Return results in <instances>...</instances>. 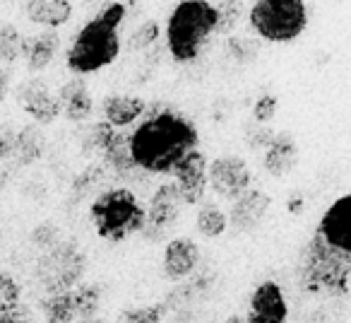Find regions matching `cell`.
I'll use <instances>...</instances> for the list:
<instances>
[{"mask_svg":"<svg viewBox=\"0 0 351 323\" xmlns=\"http://www.w3.org/2000/svg\"><path fill=\"white\" fill-rule=\"evenodd\" d=\"M200 145L195 123L173 109L145 111L135 131H130L132 159L147 174L173 177L191 152Z\"/></svg>","mask_w":351,"mask_h":323,"instance_id":"cell-1","label":"cell"},{"mask_svg":"<svg viewBox=\"0 0 351 323\" xmlns=\"http://www.w3.org/2000/svg\"><path fill=\"white\" fill-rule=\"evenodd\" d=\"M296 282L311 297H344L351 287V254L327 244L313 232L298 254Z\"/></svg>","mask_w":351,"mask_h":323,"instance_id":"cell-2","label":"cell"},{"mask_svg":"<svg viewBox=\"0 0 351 323\" xmlns=\"http://www.w3.org/2000/svg\"><path fill=\"white\" fill-rule=\"evenodd\" d=\"M123 17H125V5L123 3H111L94 20L80 30L75 36L73 46L65 54L68 68L77 75H89L97 70L111 65L121 54V36H118V27H121Z\"/></svg>","mask_w":351,"mask_h":323,"instance_id":"cell-3","label":"cell"},{"mask_svg":"<svg viewBox=\"0 0 351 323\" xmlns=\"http://www.w3.org/2000/svg\"><path fill=\"white\" fill-rule=\"evenodd\" d=\"M217 32V8L207 0H181L166 25L169 51L178 63H191Z\"/></svg>","mask_w":351,"mask_h":323,"instance_id":"cell-4","label":"cell"},{"mask_svg":"<svg viewBox=\"0 0 351 323\" xmlns=\"http://www.w3.org/2000/svg\"><path fill=\"white\" fill-rule=\"evenodd\" d=\"M89 217L101 239L125 241L145 230L147 208L130 188H108L92 201Z\"/></svg>","mask_w":351,"mask_h":323,"instance_id":"cell-5","label":"cell"},{"mask_svg":"<svg viewBox=\"0 0 351 323\" xmlns=\"http://www.w3.org/2000/svg\"><path fill=\"white\" fill-rule=\"evenodd\" d=\"M248 22L260 39L289 44L306 32L308 10L303 0H255Z\"/></svg>","mask_w":351,"mask_h":323,"instance_id":"cell-6","label":"cell"},{"mask_svg":"<svg viewBox=\"0 0 351 323\" xmlns=\"http://www.w3.org/2000/svg\"><path fill=\"white\" fill-rule=\"evenodd\" d=\"M87 273V254L75 241H60L44 251L36 263V278L46 294L73 292Z\"/></svg>","mask_w":351,"mask_h":323,"instance_id":"cell-7","label":"cell"},{"mask_svg":"<svg viewBox=\"0 0 351 323\" xmlns=\"http://www.w3.org/2000/svg\"><path fill=\"white\" fill-rule=\"evenodd\" d=\"M183 208H186V201H183L181 191H178V183H161L154 191V196L149 198L145 230H142L140 234L145 236L149 244L164 241L166 234L176 227Z\"/></svg>","mask_w":351,"mask_h":323,"instance_id":"cell-8","label":"cell"},{"mask_svg":"<svg viewBox=\"0 0 351 323\" xmlns=\"http://www.w3.org/2000/svg\"><path fill=\"white\" fill-rule=\"evenodd\" d=\"M207 181H210V188L217 193L219 198H226V201H239L243 193L250 191V169L245 164V159L236 155H221L217 159L210 162L207 167Z\"/></svg>","mask_w":351,"mask_h":323,"instance_id":"cell-9","label":"cell"},{"mask_svg":"<svg viewBox=\"0 0 351 323\" xmlns=\"http://www.w3.org/2000/svg\"><path fill=\"white\" fill-rule=\"evenodd\" d=\"M245 323H289V304L277 282L265 280L253 289Z\"/></svg>","mask_w":351,"mask_h":323,"instance_id":"cell-10","label":"cell"},{"mask_svg":"<svg viewBox=\"0 0 351 323\" xmlns=\"http://www.w3.org/2000/svg\"><path fill=\"white\" fill-rule=\"evenodd\" d=\"M17 99H20L27 116H32L39 123H53L63 113L60 97L51 92V87L44 80H29V82L20 85Z\"/></svg>","mask_w":351,"mask_h":323,"instance_id":"cell-11","label":"cell"},{"mask_svg":"<svg viewBox=\"0 0 351 323\" xmlns=\"http://www.w3.org/2000/svg\"><path fill=\"white\" fill-rule=\"evenodd\" d=\"M315 232L337 249L351 254V193L341 196L322 212Z\"/></svg>","mask_w":351,"mask_h":323,"instance_id":"cell-12","label":"cell"},{"mask_svg":"<svg viewBox=\"0 0 351 323\" xmlns=\"http://www.w3.org/2000/svg\"><path fill=\"white\" fill-rule=\"evenodd\" d=\"M207 167H210L207 157L200 150H195L181 162V167L176 169L173 177L186 205H197V203L205 201V191L210 186V181H207Z\"/></svg>","mask_w":351,"mask_h":323,"instance_id":"cell-13","label":"cell"},{"mask_svg":"<svg viewBox=\"0 0 351 323\" xmlns=\"http://www.w3.org/2000/svg\"><path fill=\"white\" fill-rule=\"evenodd\" d=\"M269 205H272V198L265 191H258V188H250L248 193L234 201L229 210V225L231 230L241 232V234H250L255 232L260 225H263L265 215H267Z\"/></svg>","mask_w":351,"mask_h":323,"instance_id":"cell-14","label":"cell"},{"mask_svg":"<svg viewBox=\"0 0 351 323\" xmlns=\"http://www.w3.org/2000/svg\"><path fill=\"white\" fill-rule=\"evenodd\" d=\"M200 263V246L188 236L171 239L164 249V275L173 282L186 280Z\"/></svg>","mask_w":351,"mask_h":323,"instance_id":"cell-15","label":"cell"},{"mask_svg":"<svg viewBox=\"0 0 351 323\" xmlns=\"http://www.w3.org/2000/svg\"><path fill=\"white\" fill-rule=\"evenodd\" d=\"M298 164V142L289 131L274 133L263 157V167L274 179H284Z\"/></svg>","mask_w":351,"mask_h":323,"instance_id":"cell-16","label":"cell"},{"mask_svg":"<svg viewBox=\"0 0 351 323\" xmlns=\"http://www.w3.org/2000/svg\"><path fill=\"white\" fill-rule=\"evenodd\" d=\"M60 104H63V113L68 116V121L73 123H84L94 111V99L89 92L87 82L82 78L68 80L63 87L58 89Z\"/></svg>","mask_w":351,"mask_h":323,"instance_id":"cell-17","label":"cell"},{"mask_svg":"<svg viewBox=\"0 0 351 323\" xmlns=\"http://www.w3.org/2000/svg\"><path fill=\"white\" fill-rule=\"evenodd\" d=\"M147 111L145 99L132 97V94H108L104 99V116L113 128H125L142 118Z\"/></svg>","mask_w":351,"mask_h":323,"instance_id":"cell-18","label":"cell"},{"mask_svg":"<svg viewBox=\"0 0 351 323\" xmlns=\"http://www.w3.org/2000/svg\"><path fill=\"white\" fill-rule=\"evenodd\" d=\"M27 17H29L34 25L44 27H56L65 25V22L73 17V5L70 0H27Z\"/></svg>","mask_w":351,"mask_h":323,"instance_id":"cell-19","label":"cell"},{"mask_svg":"<svg viewBox=\"0 0 351 323\" xmlns=\"http://www.w3.org/2000/svg\"><path fill=\"white\" fill-rule=\"evenodd\" d=\"M104 167H108L111 172H116L118 177H130L135 174L137 164L132 159V147H130V133H118L113 135V140L108 142V147L101 152Z\"/></svg>","mask_w":351,"mask_h":323,"instance_id":"cell-20","label":"cell"},{"mask_svg":"<svg viewBox=\"0 0 351 323\" xmlns=\"http://www.w3.org/2000/svg\"><path fill=\"white\" fill-rule=\"evenodd\" d=\"M56 49H58V34L56 32H41V34L32 36V39H25L22 56L29 63L32 73H39V70H44L53 60Z\"/></svg>","mask_w":351,"mask_h":323,"instance_id":"cell-21","label":"cell"},{"mask_svg":"<svg viewBox=\"0 0 351 323\" xmlns=\"http://www.w3.org/2000/svg\"><path fill=\"white\" fill-rule=\"evenodd\" d=\"M41 155H44V135H41V131L36 126H25L17 133L12 159L20 167H29L36 159H41Z\"/></svg>","mask_w":351,"mask_h":323,"instance_id":"cell-22","label":"cell"},{"mask_svg":"<svg viewBox=\"0 0 351 323\" xmlns=\"http://www.w3.org/2000/svg\"><path fill=\"white\" fill-rule=\"evenodd\" d=\"M41 311H44L46 323H75V318H77L73 292L46 294L41 299Z\"/></svg>","mask_w":351,"mask_h":323,"instance_id":"cell-23","label":"cell"},{"mask_svg":"<svg viewBox=\"0 0 351 323\" xmlns=\"http://www.w3.org/2000/svg\"><path fill=\"white\" fill-rule=\"evenodd\" d=\"M195 225H197V232H200L205 239H217V236H221L229 230V215H226L219 205H215V203H205V205L200 208V212H197Z\"/></svg>","mask_w":351,"mask_h":323,"instance_id":"cell-24","label":"cell"},{"mask_svg":"<svg viewBox=\"0 0 351 323\" xmlns=\"http://www.w3.org/2000/svg\"><path fill=\"white\" fill-rule=\"evenodd\" d=\"M101 297H104L101 285H97V282H80L77 287L73 289V299H75V311H77V318H94V316H97L99 307H101Z\"/></svg>","mask_w":351,"mask_h":323,"instance_id":"cell-25","label":"cell"},{"mask_svg":"<svg viewBox=\"0 0 351 323\" xmlns=\"http://www.w3.org/2000/svg\"><path fill=\"white\" fill-rule=\"evenodd\" d=\"M116 135V128L108 121H97L87 128V133L82 135V152L87 155H101L108 147V142Z\"/></svg>","mask_w":351,"mask_h":323,"instance_id":"cell-26","label":"cell"},{"mask_svg":"<svg viewBox=\"0 0 351 323\" xmlns=\"http://www.w3.org/2000/svg\"><path fill=\"white\" fill-rule=\"evenodd\" d=\"M106 179V169L104 164H89L82 174H77V179L73 181V198L75 201H82L84 196L94 193Z\"/></svg>","mask_w":351,"mask_h":323,"instance_id":"cell-27","label":"cell"},{"mask_svg":"<svg viewBox=\"0 0 351 323\" xmlns=\"http://www.w3.org/2000/svg\"><path fill=\"white\" fill-rule=\"evenodd\" d=\"M217 8V32L215 34H229L243 17V0H221Z\"/></svg>","mask_w":351,"mask_h":323,"instance_id":"cell-28","label":"cell"},{"mask_svg":"<svg viewBox=\"0 0 351 323\" xmlns=\"http://www.w3.org/2000/svg\"><path fill=\"white\" fill-rule=\"evenodd\" d=\"M169 313L166 302L147 304V307H130L121 313V323H161Z\"/></svg>","mask_w":351,"mask_h":323,"instance_id":"cell-29","label":"cell"},{"mask_svg":"<svg viewBox=\"0 0 351 323\" xmlns=\"http://www.w3.org/2000/svg\"><path fill=\"white\" fill-rule=\"evenodd\" d=\"M22 46H25V39H22V34L15 27L12 25L0 27V58L5 60V63H15L22 56Z\"/></svg>","mask_w":351,"mask_h":323,"instance_id":"cell-30","label":"cell"},{"mask_svg":"<svg viewBox=\"0 0 351 323\" xmlns=\"http://www.w3.org/2000/svg\"><path fill=\"white\" fill-rule=\"evenodd\" d=\"M156 39H159V25H156L154 20H147V22H142V25L137 27L135 34L130 36L128 49L130 51H145V49H149V46H154Z\"/></svg>","mask_w":351,"mask_h":323,"instance_id":"cell-31","label":"cell"},{"mask_svg":"<svg viewBox=\"0 0 351 323\" xmlns=\"http://www.w3.org/2000/svg\"><path fill=\"white\" fill-rule=\"evenodd\" d=\"M22 304V287L15 275L0 273V309H10Z\"/></svg>","mask_w":351,"mask_h":323,"instance_id":"cell-32","label":"cell"},{"mask_svg":"<svg viewBox=\"0 0 351 323\" xmlns=\"http://www.w3.org/2000/svg\"><path fill=\"white\" fill-rule=\"evenodd\" d=\"M29 239H32V244L36 246V249H41V251H49V249H53L56 244H60V232H58V227L53 225V222H41L39 227H34V232L29 234Z\"/></svg>","mask_w":351,"mask_h":323,"instance_id":"cell-33","label":"cell"},{"mask_svg":"<svg viewBox=\"0 0 351 323\" xmlns=\"http://www.w3.org/2000/svg\"><path fill=\"white\" fill-rule=\"evenodd\" d=\"M272 137H274V131L265 126V123L253 121V126L245 128V140H248L250 150H260V147L267 150V145L272 142Z\"/></svg>","mask_w":351,"mask_h":323,"instance_id":"cell-34","label":"cell"},{"mask_svg":"<svg viewBox=\"0 0 351 323\" xmlns=\"http://www.w3.org/2000/svg\"><path fill=\"white\" fill-rule=\"evenodd\" d=\"M277 109H279V99L274 97V94H263L253 107V118L258 123H265V126H267V123L274 118V113H277Z\"/></svg>","mask_w":351,"mask_h":323,"instance_id":"cell-35","label":"cell"},{"mask_svg":"<svg viewBox=\"0 0 351 323\" xmlns=\"http://www.w3.org/2000/svg\"><path fill=\"white\" fill-rule=\"evenodd\" d=\"M34 313L27 304H17L10 309H0V323H32Z\"/></svg>","mask_w":351,"mask_h":323,"instance_id":"cell-36","label":"cell"},{"mask_svg":"<svg viewBox=\"0 0 351 323\" xmlns=\"http://www.w3.org/2000/svg\"><path fill=\"white\" fill-rule=\"evenodd\" d=\"M255 41H245V39H231L229 44H226V51H229V56H234V60H239V63H245V60H250L255 56Z\"/></svg>","mask_w":351,"mask_h":323,"instance_id":"cell-37","label":"cell"},{"mask_svg":"<svg viewBox=\"0 0 351 323\" xmlns=\"http://www.w3.org/2000/svg\"><path fill=\"white\" fill-rule=\"evenodd\" d=\"M15 140H17V131L12 126H0V162H5L12 157L15 150Z\"/></svg>","mask_w":351,"mask_h":323,"instance_id":"cell-38","label":"cell"},{"mask_svg":"<svg viewBox=\"0 0 351 323\" xmlns=\"http://www.w3.org/2000/svg\"><path fill=\"white\" fill-rule=\"evenodd\" d=\"M8 89H10V73H8V70L0 68V104L5 102Z\"/></svg>","mask_w":351,"mask_h":323,"instance_id":"cell-39","label":"cell"},{"mask_svg":"<svg viewBox=\"0 0 351 323\" xmlns=\"http://www.w3.org/2000/svg\"><path fill=\"white\" fill-rule=\"evenodd\" d=\"M111 3H116V0H87V8H106V5H111Z\"/></svg>","mask_w":351,"mask_h":323,"instance_id":"cell-40","label":"cell"},{"mask_svg":"<svg viewBox=\"0 0 351 323\" xmlns=\"http://www.w3.org/2000/svg\"><path fill=\"white\" fill-rule=\"evenodd\" d=\"M224 323H245V318H243V316H239V313H231V316L226 318Z\"/></svg>","mask_w":351,"mask_h":323,"instance_id":"cell-41","label":"cell"},{"mask_svg":"<svg viewBox=\"0 0 351 323\" xmlns=\"http://www.w3.org/2000/svg\"><path fill=\"white\" fill-rule=\"evenodd\" d=\"M75 323H108V321H104V318H80V321H75Z\"/></svg>","mask_w":351,"mask_h":323,"instance_id":"cell-42","label":"cell"}]
</instances>
